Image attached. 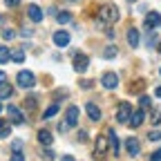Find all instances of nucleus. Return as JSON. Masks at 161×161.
Instances as JSON below:
<instances>
[{"mask_svg": "<svg viewBox=\"0 0 161 161\" xmlns=\"http://www.w3.org/2000/svg\"><path fill=\"white\" fill-rule=\"evenodd\" d=\"M16 80H18V85H20V87H34V83H36V76H34L31 72L23 69V72H18Z\"/></svg>", "mask_w": 161, "mask_h": 161, "instance_id": "3", "label": "nucleus"}, {"mask_svg": "<svg viewBox=\"0 0 161 161\" xmlns=\"http://www.w3.org/2000/svg\"><path fill=\"white\" fill-rule=\"evenodd\" d=\"M108 152V136L105 134H101V136H96V146H94V157L96 159H101Z\"/></svg>", "mask_w": 161, "mask_h": 161, "instance_id": "5", "label": "nucleus"}, {"mask_svg": "<svg viewBox=\"0 0 161 161\" xmlns=\"http://www.w3.org/2000/svg\"><path fill=\"white\" fill-rule=\"evenodd\" d=\"M125 148H128V154H130V157H136V154H139L141 146H139L136 136H128V141H125Z\"/></svg>", "mask_w": 161, "mask_h": 161, "instance_id": "9", "label": "nucleus"}, {"mask_svg": "<svg viewBox=\"0 0 161 161\" xmlns=\"http://www.w3.org/2000/svg\"><path fill=\"white\" fill-rule=\"evenodd\" d=\"M67 123L69 125H76L78 123V108L76 105H69L67 108Z\"/></svg>", "mask_w": 161, "mask_h": 161, "instance_id": "15", "label": "nucleus"}, {"mask_svg": "<svg viewBox=\"0 0 161 161\" xmlns=\"http://www.w3.org/2000/svg\"><path fill=\"white\" fill-rule=\"evenodd\" d=\"M5 5H7V7H18L20 0H5Z\"/></svg>", "mask_w": 161, "mask_h": 161, "instance_id": "34", "label": "nucleus"}, {"mask_svg": "<svg viewBox=\"0 0 161 161\" xmlns=\"http://www.w3.org/2000/svg\"><path fill=\"white\" fill-rule=\"evenodd\" d=\"M108 146L112 148V154L116 157V154H119V139H116L114 130H110V132H108Z\"/></svg>", "mask_w": 161, "mask_h": 161, "instance_id": "13", "label": "nucleus"}, {"mask_svg": "<svg viewBox=\"0 0 161 161\" xmlns=\"http://www.w3.org/2000/svg\"><path fill=\"white\" fill-rule=\"evenodd\" d=\"M27 16L34 20V23H40V20H43V9H40L38 5H29L27 7Z\"/></svg>", "mask_w": 161, "mask_h": 161, "instance_id": "10", "label": "nucleus"}, {"mask_svg": "<svg viewBox=\"0 0 161 161\" xmlns=\"http://www.w3.org/2000/svg\"><path fill=\"white\" fill-rule=\"evenodd\" d=\"M128 43L130 47H139V29H128Z\"/></svg>", "mask_w": 161, "mask_h": 161, "instance_id": "17", "label": "nucleus"}, {"mask_svg": "<svg viewBox=\"0 0 161 161\" xmlns=\"http://www.w3.org/2000/svg\"><path fill=\"white\" fill-rule=\"evenodd\" d=\"M60 161H74V157H69V154H65L63 159H60Z\"/></svg>", "mask_w": 161, "mask_h": 161, "instance_id": "37", "label": "nucleus"}, {"mask_svg": "<svg viewBox=\"0 0 161 161\" xmlns=\"http://www.w3.org/2000/svg\"><path fill=\"white\" fill-rule=\"evenodd\" d=\"M130 114H132L130 103H128V101H121V103H119V110H116V121H119V123H128Z\"/></svg>", "mask_w": 161, "mask_h": 161, "instance_id": "2", "label": "nucleus"}, {"mask_svg": "<svg viewBox=\"0 0 161 161\" xmlns=\"http://www.w3.org/2000/svg\"><path fill=\"white\" fill-rule=\"evenodd\" d=\"M5 78H7V76H5V72H3V69H0V85H3V83H5Z\"/></svg>", "mask_w": 161, "mask_h": 161, "instance_id": "36", "label": "nucleus"}, {"mask_svg": "<svg viewBox=\"0 0 161 161\" xmlns=\"http://www.w3.org/2000/svg\"><path fill=\"white\" fill-rule=\"evenodd\" d=\"M114 56H116V49H114V47H108V49L103 52V58H114Z\"/></svg>", "mask_w": 161, "mask_h": 161, "instance_id": "29", "label": "nucleus"}, {"mask_svg": "<svg viewBox=\"0 0 161 161\" xmlns=\"http://www.w3.org/2000/svg\"><path fill=\"white\" fill-rule=\"evenodd\" d=\"M11 85H7V83H3V85H0V98H9L11 96Z\"/></svg>", "mask_w": 161, "mask_h": 161, "instance_id": "24", "label": "nucleus"}, {"mask_svg": "<svg viewBox=\"0 0 161 161\" xmlns=\"http://www.w3.org/2000/svg\"><path fill=\"white\" fill-rule=\"evenodd\" d=\"M143 87H146V83H143V80L139 78V80H134V83L130 85V92H132V94H139V92L143 90Z\"/></svg>", "mask_w": 161, "mask_h": 161, "instance_id": "23", "label": "nucleus"}, {"mask_svg": "<svg viewBox=\"0 0 161 161\" xmlns=\"http://www.w3.org/2000/svg\"><path fill=\"white\" fill-rule=\"evenodd\" d=\"M150 121H152L154 125H159V123H161V112H159V110H154V112H152V119H150Z\"/></svg>", "mask_w": 161, "mask_h": 161, "instance_id": "27", "label": "nucleus"}, {"mask_svg": "<svg viewBox=\"0 0 161 161\" xmlns=\"http://www.w3.org/2000/svg\"><path fill=\"white\" fill-rule=\"evenodd\" d=\"M11 134V123L9 121H0V139H7Z\"/></svg>", "mask_w": 161, "mask_h": 161, "instance_id": "19", "label": "nucleus"}, {"mask_svg": "<svg viewBox=\"0 0 161 161\" xmlns=\"http://www.w3.org/2000/svg\"><path fill=\"white\" fill-rule=\"evenodd\" d=\"M25 108H27V110H34V108H36V96H27V98H25Z\"/></svg>", "mask_w": 161, "mask_h": 161, "instance_id": "26", "label": "nucleus"}, {"mask_svg": "<svg viewBox=\"0 0 161 161\" xmlns=\"http://www.w3.org/2000/svg\"><path fill=\"white\" fill-rule=\"evenodd\" d=\"M54 43H56V47H67V45H69V34L63 31V29L56 31V34H54Z\"/></svg>", "mask_w": 161, "mask_h": 161, "instance_id": "8", "label": "nucleus"}, {"mask_svg": "<svg viewBox=\"0 0 161 161\" xmlns=\"http://www.w3.org/2000/svg\"><path fill=\"white\" fill-rule=\"evenodd\" d=\"M7 114H9V123H16V125L25 123V119H23V114H20V110H18V108L9 105V108H7Z\"/></svg>", "mask_w": 161, "mask_h": 161, "instance_id": "7", "label": "nucleus"}, {"mask_svg": "<svg viewBox=\"0 0 161 161\" xmlns=\"http://www.w3.org/2000/svg\"><path fill=\"white\" fill-rule=\"evenodd\" d=\"M90 85H92V80H80V87H85V90H87Z\"/></svg>", "mask_w": 161, "mask_h": 161, "instance_id": "35", "label": "nucleus"}, {"mask_svg": "<svg viewBox=\"0 0 161 161\" xmlns=\"http://www.w3.org/2000/svg\"><path fill=\"white\" fill-rule=\"evenodd\" d=\"M56 114H58V103H54L52 108H47V110H45V114H43V119H45V121H49V119H52V116H56Z\"/></svg>", "mask_w": 161, "mask_h": 161, "instance_id": "21", "label": "nucleus"}, {"mask_svg": "<svg viewBox=\"0 0 161 161\" xmlns=\"http://www.w3.org/2000/svg\"><path fill=\"white\" fill-rule=\"evenodd\" d=\"M9 58H11V52H9V47H3V45H0V65H5Z\"/></svg>", "mask_w": 161, "mask_h": 161, "instance_id": "20", "label": "nucleus"}, {"mask_svg": "<svg viewBox=\"0 0 161 161\" xmlns=\"http://www.w3.org/2000/svg\"><path fill=\"white\" fill-rule=\"evenodd\" d=\"M101 83H103L108 90H116V85H119V76H116L114 72H105L103 78H101Z\"/></svg>", "mask_w": 161, "mask_h": 161, "instance_id": "6", "label": "nucleus"}, {"mask_svg": "<svg viewBox=\"0 0 161 161\" xmlns=\"http://www.w3.org/2000/svg\"><path fill=\"white\" fill-rule=\"evenodd\" d=\"M157 96H159V98H161V85H159V87H157Z\"/></svg>", "mask_w": 161, "mask_h": 161, "instance_id": "38", "label": "nucleus"}, {"mask_svg": "<svg viewBox=\"0 0 161 161\" xmlns=\"http://www.w3.org/2000/svg\"><path fill=\"white\" fill-rule=\"evenodd\" d=\"M54 18H56V23H60V25H65V23H69L72 20V14L69 11H54Z\"/></svg>", "mask_w": 161, "mask_h": 161, "instance_id": "18", "label": "nucleus"}, {"mask_svg": "<svg viewBox=\"0 0 161 161\" xmlns=\"http://www.w3.org/2000/svg\"><path fill=\"white\" fill-rule=\"evenodd\" d=\"M157 25H161V16H159L157 11H150V14L146 16V29H154Z\"/></svg>", "mask_w": 161, "mask_h": 161, "instance_id": "11", "label": "nucleus"}, {"mask_svg": "<svg viewBox=\"0 0 161 161\" xmlns=\"http://www.w3.org/2000/svg\"><path fill=\"white\" fill-rule=\"evenodd\" d=\"M0 112H3V103H0Z\"/></svg>", "mask_w": 161, "mask_h": 161, "instance_id": "39", "label": "nucleus"}, {"mask_svg": "<svg viewBox=\"0 0 161 161\" xmlns=\"http://www.w3.org/2000/svg\"><path fill=\"white\" fill-rule=\"evenodd\" d=\"M9 161H25V157L20 154V152H16V154H11V159Z\"/></svg>", "mask_w": 161, "mask_h": 161, "instance_id": "33", "label": "nucleus"}, {"mask_svg": "<svg viewBox=\"0 0 161 161\" xmlns=\"http://www.w3.org/2000/svg\"><path fill=\"white\" fill-rule=\"evenodd\" d=\"M159 74H161V69H159Z\"/></svg>", "mask_w": 161, "mask_h": 161, "instance_id": "41", "label": "nucleus"}, {"mask_svg": "<svg viewBox=\"0 0 161 161\" xmlns=\"http://www.w3.org/2000/svg\"><path fill=\"white\" fill-rule=\"evenodd\" d=\"M87 65H90V58L85 54H74V72L83 74L87 69Z\"/></svg>", "mask_w": 161, "mask_h": 161, "instance_id": "4", "label": "nucleus"}, {"mask_svg": "<svg viewBox=\"0 0 161 161\" xmlns=\"http://www.w3.org/2000/svg\"><path fill=\"white\" fill-rule=\"evenodd\" d=\"M150 161H161V148H159V150H154V152L150 154Z\"/></svg>", "mask_w": 161, "mask_h": 161, "instance_id": "31", "label": "nucleus"}, {"mask_svg": "<svg viewBox=\"0 0 161 161\" xmlns=\"http://www.w3.org/2000/svg\"><path fill=\"white\" fill-rule=\"evenodd\" d=\"M148 139H150V141H159V139H161V132H157V130H152V132L148 134Z\"/></svg>", "mask_w": 161, "mask_h": 161, "instance_id": "30", "label": "nucleus"}, {"mask_svg": "<svg viewBox=\"0 0 161 161\" xmlns=\"http://www.w3.org/2000/svg\"><path fill=\"white\" fill-rule=\"evenodd\" d=\"M43 159H45V161H52V159H54V152H52V150H45V152H43Z\"/></svg>", "mask_w": 161, "mask_h": 161, "instance_id": "32", "label": "nucleus"}, {"mask_svg": "<svg viewBox=\"0 0 161 161\" xmlns=\"http://www.w3.org/2000/svg\"><path fill=\"white\" fill-rule=\"evenodd\" d=\"M139 103H141V110H148V108L152 105V101H150V96H146V94H143V96L139 98Z\"/></svg>", "mask_w": 161, "mask_h": 161, "instance_id": "25", "label": "nucleus"}, {"mask_svg": "<svg viewBox=\"0 0 161 161\" xmlns=\"http://www.w3.org/2000/svg\"><path fill=\"white\" fill-rule=\"evenodd\" d=\"M85 112H87V116H90L92 121H98V119H101V110H98V105H94V103H87V105H85Z\"/></svg>", "mask_w": 161, "mask_h": 161, "instance_id": "14", "label": "nucleus"}, {"mask_svg": "<svg viewBox=\"0 0 161 161\" xmlns=\"http://www.w3.org/2000/svg\"><path fill=\"white\" fill-rule=\"evenodd\" d=\"M159 52H161V43H159Z\"/></svg>", "mask_w": 161, "mask_h": 161, "instance_id": "40", "label": "nucleus"}, {"mask_svg": "<svg viewBox=\"0 0 161 161\" xmlns=\"http://www.w3.org/2000/svg\"><path fill=\"white\" fill-rule=\"evenodd\" d=\"M143 110H136V112H132L130 114V119H128V123H130V128H139L141 123H143Z\"/></svg>", "mask_w": 161, "mask_h": 161, "instance_id": "12", "label": "nucleus"}, {"mask_svg": "<svg viewBox=\"0 0 161 161\" xmlns=\"http://www.w3.org/2000/svg\"><path fill=\"white\" fill-rule=\"evenodd\" d=\"M38 141H40L43 146H52L54 136H52V132H49V130H40V132H38Z\"/></svg>", "mask_w": 161, "mask_h": 161, "instance_id": "16", "label": "nucleus"}, {"mask_svg": "<svg viewBox=\"0 0 161 161\" xmlns=\"http://www.w3.org/2000/svg\"><path fill=\"white\" fill-rule=\"evenodd\" d=\"M14 36H16V31H14V29H3V38H5V40H11Z\"/></svg>", "mask_w": 161, "mask_h": 161, "instance_id": "28", "label": "nucleus"}, {"mask_svg": "<svg viewBox=\"0 0 161 161\" xmlns=\"http://www.w3.org/2000/svg\"><path fill=\"white\" fill-rule=\"evenodd\" d=\"M11 60H14V63H23V60H25V52L23 49H14L11 52Z\"/></svg>", "mask_w": 161, "mask_h": 161, "instance_id": "22", "label": "nucleus"}, {"mask_svg": "<svg viewBox=\"0 0 161 161\" xmlns=\"http://www.w3.org/2000/svg\"><path fill=\"white\" fill-rule=\"evenodd\" d=\"M96 18L101 20L103 25H114L116 20H119V9L116 7H110V5H105V7H101L98 9V14H96Z\"/></svg>", "mask_w": 161, "mask_h": 161, "instance_id": "1", "label": "nucleus"}]
</instances>
